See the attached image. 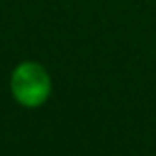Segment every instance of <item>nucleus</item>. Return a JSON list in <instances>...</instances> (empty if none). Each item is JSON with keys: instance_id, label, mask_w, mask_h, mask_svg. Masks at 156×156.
Masks as SVG:
<instances>
[{"instance_id": "f257e3e1", "label": "nucleus", "mask_w": 156, "mask_h": 156, "mask_svg": "<svg viewBox=\"0 0 156 156\" xmlns=\"http://www.w3.org/2000/svg\"><path fill=\"white\" fill-rule=\"evenodd\" d=\"M10 91L18 105L26 109L42 107L51 95V77L44 65L24 61L16 65L10 75Z\"/></svg>"}]
</instances>
